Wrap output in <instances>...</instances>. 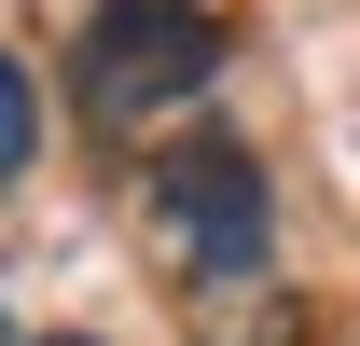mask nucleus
Segmentation results:
<instances>
[{
	"instance_id": "2",
	"label": "nucleus",
	"mask_w": 360,
	"mask_h": 346,
	"mask_svg": "<svg viewBox=\"0 0 360 346\" xmlns=\"http://www.w3.org/2000/svg\"><path fill=\"white\" fill-rule=\"evenodd\" d=\"M153 236H167L180 277H208V263H277V194H264V167H250L236 139H180L167 167H153Z\"/></svg>"
},
{
	"instance_id": "1",
	"label": "nucleus",
	"mask_w": 360,
	"mask_h": 346,
	"mask_svg": "<svg viewBox=\"0 0 360 346\" xmlns=\"http://www.w3.org/2000/svg\"><path fill=\"white\" fill-rule=\"evenodd\" d=\"M208 70H222V14H194V0H97L84 42H70V111L97 139H153L208 97Z\"/></svg>"
},
{
	"instance_id": "6",
	"label": "nucleus",
	"mask_w": 360,
	"mask_h": 346,
	"mask_svg": "<svg viewBox=\"0 0 360 346\" xmlns=\"http://www.w3.org/2000/svg\"><path fill=\"white\" fill-rule=\"evenodd\" d=\"M0 346H14V305H0Z\"/></svg>"
},
{
	"instance_id": "3",
	"label": "nucleus",
	"mask_w": 360,
	"mask_h": 346,
	"mask_svg": "<svg viewBox=\"0 0 360 346\" xmlns=\"http://www.w3.org/2000/svg\"><path fill=\"white\" fill-rule=\"evenodd\" d=\"M180 333L194 346H291L305 333V291L277 263H208V277H180Z\"/></svg>"
},
{
	"instance_id": "4",
	"label": "nucleus",
	"mask_w": 360,
	"mask_h": 346,
	"mask_svg": "<svg viewBox=\"0 0 360 346\" xmlns=\"http://www.w3.org/2000/svg\"><path fill=\"white\" fill-rule=\"evenodd\" d=\"M28 153H42V97H28L14 56H0V180H28Z\"/></svg>"
},
{
	"instance_id": "5",
	"label": "nucleus",
	"mask_w": 360,
	"mask_h": 346,
	"mask_svg": "<svg viewBox=\"0 0 360 346\" xmlns=\"http://www.w3.org/2000/svg\"><path fill=\"white\" fill-rule=\"evenodd\" d=\"M42 346H97V333H42Z\"/></svg>"
}]
</instances>
